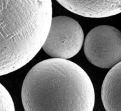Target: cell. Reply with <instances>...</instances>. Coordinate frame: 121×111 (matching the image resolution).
Returning a JSON list of instances; mask_svg holds the SVG:
<instances>
[{"instance_id": "cell-3", "label": "cell", "mask_w": 121, "mask_h": 111, "mask_svg": "<svg viewBox=\"0 0 121 111\" xmlns=\"http://www.w3.org/2000/svg\"><path fill=\"white\" fill-rule=\"evenodd\" d=\"M83 41V31L78 21L67 16H57L52 18L42 48L52 58L67 60L79 53Z\"/></svg>"}, {"instance_id": "cell-1", "label": "cell", "mask_w": 121, "mask_h": 111, "mask_svg": "<svg viewBox=\"0 0 121 111\" xmlns=\"http://www.w3.org/2000/svg\"><path fill=\"white\" fill-rule=\"evenodd\" d=\"M25 111H93L95 93L88 74L66 59H47L35 64L23 81Z\"/></svg>"}, {"instance_id": "cell-2", "label": "cell", "mask_w": 121, "mask_h": 111, "mask_svg": "<svg viewBox=\"0 0 121 111\" xmlns=\"http://www.w3.org/2000/svg\"><path fill=\"white\" fill-rule=\"evenodd\" d=\"M52 15V0H0V76L20 69L37 54Z\"/></svg>"}, {"instance_id": "cell-6", "label": "cell", "mask_w": 121, "mask_h": 111, "mask_svg": "<svg viewBox=\"0 0 121 111\" xmlns=\"http://www.w3.org/2000/svg\"><path fill=\"white\" fill-rule=\"evenodd\" d=\"M101 97L106 111H121V62L112 67L105 76Z\"/></svg>"}, {"instance_id": "cell-5", "label": "cell", "mask_w": 121, "mask_h": 111, "mask_svg": "<svg viewBox=\"0 0 121 111\" xmlns=\"http://www.w3.org/2000/svg\"><path fill=\"white\" fill-rule=\"evenodd\" d=\"M66 9L87 18H106L121 13V0H56Z\"/></svg>"}, {"instance_id": "cell-7", "label": "cell", "mask_w": 121, "mask_h": 111, "mask_svg": "<svg viewBox=\"0 0 121 111\" xmlns=\"http://www.w3.org/2000/svg\"><path fill=\"white\" fill-rule=\"evenodd\" d=\"M0 111H15L14 102L7 89L0 83Z\"/></svg>"}, {"instance_id": "cell-4", "label": "cell", "mask_w": 121, "mask_h": 111, "mask_svg": "<svg viewBox=\"0 0 121 111\" xmlns=\"http://www.w3.org/2000/svg\"><path fill=\"white\" fill-rule=\"evenodd\" d=\"M84 51L92 64L112 68L121 62V31L106 25L95 27L85 38Z\"/></svg>"}]
</instances>
